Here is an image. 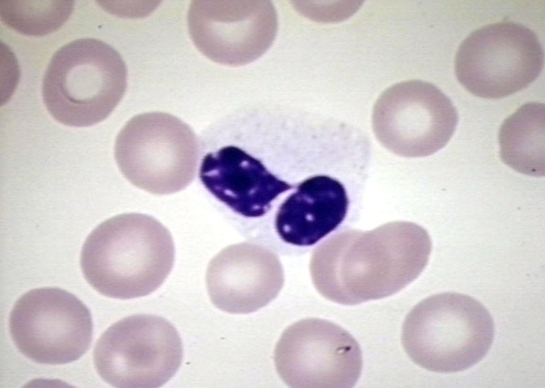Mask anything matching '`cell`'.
Here are the masks:
<instances>
[{
  "instance_id": "1",
  "label": "cell",
  "mask_w": 545,
  "mask_h": 388,
  "mask_svg": "<svg viewBox=\"0 0 545 388\" xmlns=\"http://www.w3.org/2000/svg\"><path fill=\"white\" fill-rule=\"evenodd\" d=\"M431 251L428 232L412 222L389 223L365 233L347 232L314 252L311 278L328 300L359 304L403 290L426 267Z\"/></svg>"
},
{
  "instance_id": "2",
  "label": "cell",
  "mask_w": 545,
  "mask_h": 388,
  "mask_svg": "<svg viewBox=\"0 0 545 388\" xmlns=\"http://www.w3.org/2000/svg\"><path fill=\"white\" fill-rule=\"evenodd\" d=\"M175 247L169 230L146 214L110 217L85 241L81 267L86 281L101 294L129 299L156 290L171 271Z\"/></svg>"
},
{
  "instance_id": "3",
  "label": "cell",
  "mask_w": 545,
  "mask_h": 388,
  "mask_svg": "<svg viewBox=\"0 0 545 388\" xmlns=\"http://www.w3.org/2000/svg\"><path fill=\"white\" fill-rule=\"evenodd\" d=\"M127 72L120 54L92 38L72 41L52 56L42 82L50 114L70 127L96 125L113 111L127 87Z\"/></svg>"
},
{
  "instance_id": "4",
  "label": "cell",
  "mask_w": 545,
  "mask_h": 388,
  "mask_svg": "<svg viewBox=\"0 0 545 388\" xmlns=\"http://www.w3.org/2000/svg\"><path fill=\"white\" fill-rule=\"evenodd\" d=\"M494 337L493 319L470 296L444 292L418 303L407 315L401 341L421 367L439 373L465 370L488 353Z\"/></svg>"
},
{
  "instance_id": "5",
  "label": "cell",
  "mask_w": 545,
  "mask_h": 388,
  "mask_svg": "<svg viewBox=\"0 0 545 388\" xmlns=\"http://www.w3.org/2000/svg\"><path fill=\"white\" fill-rule=\"evenodd\" d=\"M114 156L133 185L167 195L184 189L194 180L200 147L186 122L167 113L148 112L132 117L121 129Z\"/></svg>"
},
{
  "instance_id": "6",
  "label": "cell",
  "mask_w": 545,
  "mask_h": 388,
  "mask_svg": "<svg viewBox=\"0 0 545 388\" xmlns=\"http://www.w3.org/2000/svg\"><path fill=\"white\" fill-rule=\"evenodd\" d=\"M543 65L544 52L536 34L511 21L475 30L455 57L458 81L484 98H503L526 88L540 74Z\"/></svg>"
},
{
  "instance_id": "7",
  "label": "cell",
  "mask_w": 545,
  "mask_h": 388,
  "mask_svg": "<svg viewBox=\"0 0 545 388\" xmlns=\"http://www.w3.org/2000/svg\"><path fill=\"white\" fill-rule=\"evenodd\" d=\"M182 356V341L174 326L147 314L114 323L93 352L98 374L115 387H160L176 373Z\"/></svg>"
},
{
  "instance_id": "8",
  "label": "cell",
  "mask_w": 545,
  "mask_h": 388,
  "mask_svg": "<svg viewBox=\"0 0 545 388\" xmlns=\"http://www.w3.org/2000/svg\"><path fill=\"white\" fill-rule=\"evenodd\" d=\"M9 330L18 350L30 360L63 365L89 349L93 323L88 308L74 294L58 288H40L16 301Z\"/></svg>"
},
{
  "instance_id": "9",
  "label": "cell",
  "mask_w": 545,
  "mask_h": 388,
  "mask_svg": "<svg viewBox=\"0 0 545 388\" xmlns=\"http://www.w3.org/2000/svg\"><path fill=\"white\" fill-rule=\"evenodd\" d=\"M458 120V112L449 97L420 80L400 82L386 89L372 112L378 140L405 157L428 156L444 147Z\"/></svg>"
},
{
  "instance_id": "10",
  "label": "cell",
  "mask_w": 545,
  "mask_h": 388,
  "mask_svg": "<svg viewBox=\"0 0 545 388\" xmlns=\"http://www.w3.org/2000/svg\"><path fill=\"white\" fill-rule=\"evenodd\" d=\"M277 373L291 387H352L362 371L360 347L339 325L303 319L287 327L274 352Z\"/></svg>"
},
{
  "instance_id": "11",
  "label": "cell",
  "mask_w": 545,
  "mask_h": 388,
  "mask_svg": "<svg viewBox=\"0 0 545 388\" xmlns=\"http://www.w3.org/2000/svg\"><path fill=\"white\" fill-rule=\"evenodd\" d=\"M198 50L224 65H242L263 55L274 41L277 15L268 1H193L187 16Z\"/></svg>"
},
{
  "instance_id": "12",
  "label": "cell",
  "mask_w": 545,
  "mask_h": 388,
  "mask_svg": "<svg viewBox=\"0 0 545 388\" xmlns=\"http://www.w3.org/2000/svg\"><path fill=\"white\" fill-rule=\"evenodd\" d=\"M284 282L277 256L249 242L222 250L211 259L206 273L211 301L232 314L251 313L264 307L278 295Z\"/></svg>"
},
{
  "instance_id": "13",
  "label": "cell",
  "mask_w": 545,
  "mask_h": 388,
  "mask_svg": "<svg viewBox=\"0 0 545 388\" xmlns=\"http://www.w3.org/2000/svg\"><path fill=\"white\" fill-rule=\"evenodd\" d=\"M199 177L220 202L249 218L264 215L280 194L294 187L272 173L260 160L233 145L207 153Z\"/></svg>"
},
{
  "instance_id": "14",
  "label": "cell",
  "mask_w": 545,
  "mask_h": 388,
  "mask_svg": "<svg viewBox=\"0 0 545 388\" xmlns=\"http://www.w3.org/2000/svg\"><path fill=\"white\" fill-rule=\"evenodd\" d=\"M349 205L345 188L338 180L317 175L302 181L279 206L275 229L286 243L314 245L345 219Z\"/></svg>"
},
{
  "instance_id": "15",
  "label": "cell",
  "mask_w": 545,
  "mask_h": 388,
  "mask_svg": "<svg viewBox=\"0 0 545 388\" xmlns=\"http://www.w3.org/2000/svg\"><path fill=\"white\" fill-rule=\"evenodd\" d=\"M544 103H526L500 128V158L519 173L544 175Z\"/></svg>"
},
{
  "instance_id": "16",
  "label": "cell",
  "mask_w": 545,
  "mask_h": 388,
  "mask_svg": "<svg viewBox=\"0 0 545 388\" xmlns=\"http://www.w3.org/2000/svg\"><path fill=\"white\" fill-rule=\"evenodd\" d=\"M2 20L15 30L43 35L58 28L73 9L72 1H1Z\"/></svg>"
}]
</instances>
